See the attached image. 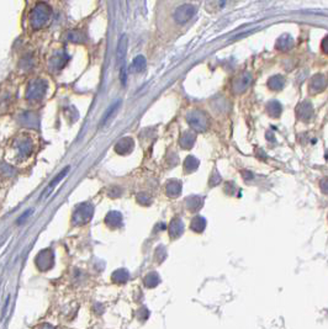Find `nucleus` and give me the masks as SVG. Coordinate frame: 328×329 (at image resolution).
Returning <instances> with one entry per match:
<instances>
[{"label":"nucleus","mask_w":328,"mask_h":329,"mask_svg":"<svg viewBox=\"0 0 328 329\" xmlns=\"http://www.w3.org/2000/svg\"><path fill=\"white\" fill-rule=\"evenodd\" d=\"M196 12V7L193 4H183L174 11V20L176 24L184 25L190 21Z\"/></svg>","instance_id":"4"},{"label":"nucleus","mask_w":328,"mask_h":329,"mask_svg":"<svg viewBox=\"0 0 328 329\" xmlns=\"http://www.w3.org/2000/svg\"><path fill=\"white\" fill-rule=\"evenodd\" d=\"M146 67H147V61H146V58L143 57V56H137V57L132 61L131 67L130 68H131L133 73H141L142 70L146 69Z\"/></svg>","instance_id":"12"},{"label":"nucleus","mask_w":328,"mask_h":329,"mask_svg":"<svg viewBox=\"0 0 328 329\" xmlns=\"http://www.w3.org/2000/svg\"><path fill=\"white\" fill-rule=\"evenodd\" d=\"M33 148L35 147H33L32 138L29 134H19L17 137H15L11 146H10V152H11L12 154V159L20 160V162H22L24 159H27L33 152Z\"/></svg>","instance_id":"1"},{"label":"nucleus","mask_w":328,"mask_h":329,"mask_svg":"<svg viewBox=\"0 0 328 329\" xmlns=\"http://www.w3.org/2000/svg\"><path fill=\"white\" fill-rule=\"evenodd\" d=\"M266 109H268V114L270 115L271 117H274V119H278V117L280 116L281 105L278 101H270V103L268 104V106H266Z\"/></svg>","instance_id":"15"},{"label":"nucleus","mask_w":328,"mask_h":329,"mask_svg":"<svg viewBox=\"0 0 328 329\" xmlns=\"http://www.w3.org/2000/svg\"><path fill=\"white\" fill-rule=\"evenodd\" d=\"M180 189H181V186L178 182H171V183H169L168 189H166V190H168L169 195L176 196L179 194V191H180Z\"/></svg>","instance_id":"18"},{"label":"nucleus","mask_w":328,"mask_h":329,"mask_svg":"<svg viewBox=\"0 0 328 329\" xmlns=\"http://www.w3.org/2000/svg\"><path fill=\"white\" fill-rule=\"evenodd\" d=\"M184 167L188 172H194L197 167H199V160L194 157H188L186 158L185 163H184Z\"/></svg>","instance_id":"17"},{"label":"nucleus","mask_w":328,"mask_h":329,"mask_svg":"<svg viewBox=\"0 0 328 329\" xmlns=\"http://www.w3.org/2000/svg\"><path fill=\"white\" fill-rule=\"evenodd\" d=\"M327 43H328V38H327V37H325V38H324V41H322V45H321L322 50H324V52H325V53H327V52H328V46H327Z\"/></svg>","instance_id":"20"},{"label":"nucleus","mask_w":328,"mask_h":329,"mask_svg":"<svg viewBox=\"0 0 328 329\" xmlns=\"http://www.w3.org/2000/svg\"><path fill=\"white\" fill-rule=\"evenodd\" d=\"M194 142H195V134H194V132L186 131V132H184L183 134H181L180 144H181V147H183V148H185V149H189V148L193 146Z\"/></svg>","instance_id":"14"},{"label":"nucleus","mask_w":328,"mask_h":329,"mask_svg":"<svg viewBox=\"0 0 328 329\" xmlns=\"http://www.w3.org/2000/svg\"><path fill=\"white\" fill-rule=\"evenodd\" d=\"M326 85H327L326 76L322 75V74H317V75L312 76L309 88L310 90H311V93L317 94L320 93V91L325 90V89H326Z\"/></svg>","instance_id":"8"},{"label":"nucleus","mask_w":328,"mask_h":329,"mask_svg":"<svg viewBox=\"0 0 328 329\" xmlns=\"http://www.w3.org/2000/svg\"><path fill=\"white\" fill-rule=\"evenodd\" d=\"M296 114L299 119H301L302 121H309L314 116V106L309 101H304V103H301L297 106Z\"/></svg>","instance_id":"7"},{"label":"nucleus","mask_w":328,"mask_h":329,"mask_svg":"<svg viewBox=\"0 0 328 329\" xmlns=\"http://www.w3.org/2000/svg\"><path fill=\"white\" fill-rule=\"evenodd\" d=\"M51 16V9L48 7V5L43 4H38L37 6L33 9L32 11V16H31V24L35 29H41L43 25H46L50 20Z\"/></svg>","instance_id":"3"},{"label":"nucleus","mask_w":328,"mask_h":329,"mask_svg":"<svg viewBox=\"0 0 328 329\" xmlns=\"http://www.w3.org/2000/svg\"><path fill=\"white\" fill-rule=\"evenodd\" d=\"M46 89H47V84L42 79H37V80L32 81L31 85H29V90H27V100L30 101H38L42 99L45 95Z\"/></svg>","instance_id":"5"},{"label":"nucleus","mask_w":328,"mask_h":329,"mask_svg":"<svg viewBox=\"0 0 328 329\" xmlns=\"http://www.w3.org/2000/svg\"><path fill=\"white\" fill-rule=\"evenodd\" d=\"M268 86L271 90H281L285 86V79L283 75H273L268 80Z\"/></svg>","instance_id":"13"},{"label":"nucleus","mask_w":328,"mask_h":329,"mask_svg":"<svg viewBox=\"0 0 328 329\" xmlns=\"http://www.w3.org/2000/svg\"><path fill=\"white\" fill-rule=\"evenodd\" d=\"M186 121L189 126L195 131L202 132L206 131L210 126V117L209 115L201 110H193L186 115Z\"/></svg>","instance_id":"2"},{"label":"nucleus","mask_w":328,"mask_h":329,"mask_svg":"<svg viewBox=\"0 0 328 329\" xmlns=\"http://www.w3.org/2000/svg\"><path fill=\"white\" fill-rule=\"evenodd\" d=\"M120 105H121V101H116V103H115L114 105L110 106L109 110H107V111H106V114H105V116L102 117V121H101L102 125H105L107 121H109V120L112 119V116H114V115L117 112V110H119Z\"/></svg>","instance_id":"16"},{"label":"nucleus","mask_w":328,"mask_h":329,"mask_svg":"<svg viewBox=\"0 0 328 329\" xmlns=\"http://www.w3.org/2000/svg\"><path fill=\"white\" fill-rule=\"evenodd\" d=\"M133 149V139L130 137H125L121 141L117 142V144L115 146V150L120 154H129L130 152Z\"/></svg>","instance_id":"9"},{"label":"nucleus","mask_w":328,"mask_h":329,"mask_svg":"<svg viewBox=\"0 0 328 329\" xmlns=\"http://www.w3.org/2000/svg\"><path fill=\"white\" fill-rule=\"evenodd\" d=\"M126 50H127V36L124 35L119 41V45H117V53H116V60L117 65L120 63H124L125 56H126Z\"/></svg>","instance_id":"10"},{"label":"nucleus","mask_w":328,"mask_h":329,"mask_svg":"<svg viewBox=\"0 0 328 329\" xmlns=\"http://www.w3.org/2000/svg\"><path fill=\"white\" fill-rule=\"evenodd\" d=\"M293 46H294V40L290 35H283V36L279 37V40L276 41V48L280 51L290 50Z\"/></svg>","instance_id":"11"},{"label":"nucleus","mask_w":328,"mask_h":329,"mask_svg":"<svg viewBox=\"0 0 328 329\" xmlns=\"http://www.w3.org/2000/svg\"><path fill=\"white\" fill-rule=\"evenodd\" d=\"M120 78H121V83L124 84V85H126V70H125L124 67H122L121 69V75H120Z\"/></svg>","instance_id":"19"},{"label":"nucleus","mask_w":328,"mask_h":329,"mask_svg":"<svg viewBox=\"0 0 328 329\" xmlns=\"http://www.w3.org/2000/svg\"><path fill=\"white\" fill-rule=\"evenodd\" d=\"M250 83H252V75H250L248 72L242 73L240 76H237V78L235 79V81H233L232 85L233 91H235L236 94L245 93V91L249 88Z\"/></svg>","instance_id":"6"}]
</instances>
